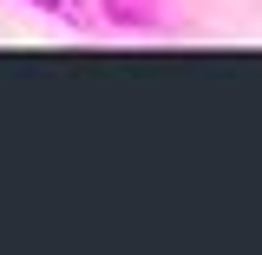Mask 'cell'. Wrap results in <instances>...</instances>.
Returning <instances> with one entry per match:
<instances>
[{
	"label": "cell",
	"mask_w": 262,
	"mask_h": 255,
	"mask_svg": "<svg viewBox=\"0 0 262 255\" xmlns=\"http://www.w3.org/2000/svg\"><path fill=\"white\" fill-rule=\"evenodd\" d=\"M98 27H118V33H158V27H164V0H98Z\"/></svg>",
	"instance_id": "obj_1"
},
{
	"label": "cell",
	"mask_w": 262,
	"mask_h": 255,
	"mask_svg": "<svg viewBox=\"0 0 262 255\" xmlns=\"http://www.w3.org/2000/svg\"><path fill=\"white\" fill-rule=\"evenodd\" d=\"M27 7L53 13V20L72 27V33H98V7H92V0H27Z\"/></svg>",
	"instance_id": "obj_2"
}]
</instances>
